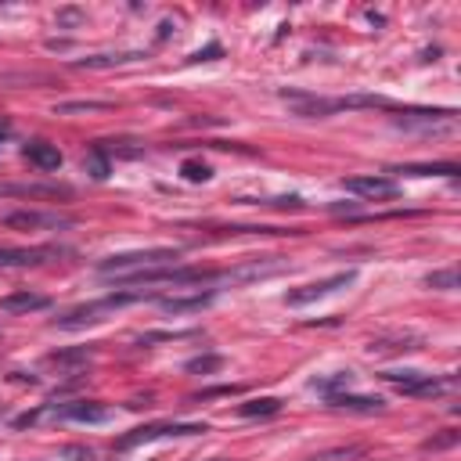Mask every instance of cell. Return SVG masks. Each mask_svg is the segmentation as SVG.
I'll list each match as a JSON object with an SVG mask.
<instances>
[{
  "label": "cell",
  "instance_id": "25",
  "mask_svg": "<svg viewBox=\"0 0 461 461\" xmlns=\"http://www.w3.org/2000/svg\"><path fill=\"white\" fill-rule=\"evenodd\" d=\"M83 22V11H61L58 14V25H79Z\"/></svg>",
  "mask_w": 461,
  "mask_h": 461
},
{
  "label": "cell",
  "instance_id": "14",
  "mask_svg": "<svg viewBox=\"0 0 461 461\" xmlns=\"http://www.w3.org/2000/svg\"><path fill=\"white\" fill-rule=\"evenodd\" d=\"M216 292H194V295H169V299H158V310L166 313H202L205 306H212Z\"/></svg>",
  "mask_w": 461,
  "mask_h": 461
},
{
  "label": "cell",
  "instance_id": "2",
  "mask_svg": "<svg viewBox=\"0 0 461 461\" xmlns=\"http://www.w3.org/2000/svg\"><path fill=\"white\" fill-rule=\"evenodd\" d=\"M140 299H144V292H112V295H104V299H90V303H79V306L65 310V313L54 321V328H61V331H79V328L101 324V321L112 317L115 310L133 306V303H140Z\"/></svg>",
  "mask_w": 461,
  "mask_h": 461
},
{
  "label": "cell",
  "instance_id": "27",
  "mask_svg": "<svg viewBox=\"0 0 461 461\" xmlns=\"http://www.w3.org/2000/svg\"><path fill=\"white\" fill-rule=\"evenodd\" d=\"M212 54H220V47H216V43H212V47H205V50H198V54H194V61H209Z\"/></svg>",
  "mask_w": 461,
  "mask_h": 461
},
{
  "label": "cell",
  "instance_id": "11",
  "mask_svg": "<svg viewBox=\"0 0 461 461\" xmlns=\"http://www.w3.org/2000/svg\"><path fill=\"white\" fill-rule=\"evenodd\" d=\"M0 198H36V202H50V198H72L68 184H0Z\"/></svg>",
  "mask_w": 461,
  "mask_h": 461
},
{
  "label": "cell",
  "instance_id": "4",
  "mask_svg": "<svg viewBox=\"0 0 461 461\" xmlns=\"http://www.w3.org/2000/svg\"><path fill=\"white\" fill-rule=\"evenodd\" d=\"M180 259V249H169V245H158V249H133V252H119V256H108L97 263V274L101 277H126V274H137V270H155V267H173Z\"/></svg>",
  "mask_w": 461,
  "mask_h": 461
},
{
  "label": "cell",
  "instance_id": "9",
  "mask_svg": "<svg viewBox=\"0 0 461 461\" xmlns=\"http://www.w3.org/2000/svg\"><path fill=\"white\" fill-rule=\"evenodd\" d=\"M346 191L367 198V202H385V198H396L400 194V184L393 176H378V173H364V176H346L342 180Z\"/></svg>",
  "mask_w": 461,
  "mask_h": 461
},
{
  "label": "cell",
  "instance_id": "1",
  "mask_svg": "<svg viewBox=\"0 0 461 461\" xmlns=\"http://www.w3.org/2000/svg\"><path fill=\"white\" fill-rule=\"evenodd\" d=\"M281 101L303 115V119H324L335 112H353V108H389L375 94H349V97H317V94H299V90H281Z\"/></svg>",
  "mask_w": 461,
  "mask_h": 461
},
{
  "label": "cell",
  "instance_id": "12",
  "mask_svg": "<svg viewBox=\"0 0 461 461\" xmlns=\"http://www.w3.org/2000/svg\"><path fill=\"white\" fill-rule=\"evenodd\" d=\"M65 256V249L54 245H36V249H0V267H40Z\"/></svg>",
  "mask_w": 461,
  "mask_h": 461
},
{
  "label": "cell",
  "instance_id": "8",
  "mask_svg": "<svg viewBox=\"0 0 461 461\" xmlns=\"http://www.w3.org/2000/svg\"><path fill=\"white\" fill-rule=\"evenodd\" d=\"M357 281V270H342V274H331V277H321V281H310V285H299L285 295V306H306V303H317L324 295H335L339 288L353 285Z\"/></svg>",
  "mask_w": 461,
  "mask_h": 461
},
{
  "label": "cell",
  "instance_id": "19",
  "mask_svg": "<svg viewBox=\"0 0 461 461\" xmlns=\"http://www.w3.org/2000/svg\"><path fill=\"white\" fill-rule=\"evenodd\" d=\"M144 54H94V58H83L76 61L79 68H112V65H122V61H140Z\"/></svg>",
  "mask_w": 461,
  "mask_h": 461
},
{
  "label": "cell",
  "instance_id": "28",
  "mask_svg": "<svg viewBox=\"0 0 461 461\" xmlns=\"http://www.w3.org/2000/svg\"><path fill=\"white\" fill-rule=\"evenodd\" d=\"M4 414H7V411H4V403H0V418H4Z\"/></svg>",
  "mask_w": 461,
  "mask_h": 461
},
{
  "label": "cell",
  "instance_id": "22",
  "mask_svg": "<svg viewBox=\"0 0 461 461\" xmlns=\"http://www.w3.org/2000/svg\"><path fill=\"white\" fill-rule=\"evenodd\" d=\"M180 173H184V180H191V184H202V180H209V176H212V169H209L205 162H184V166H180Z\"/></svg>",
  "mask_w": 461,
  "mask_h": 461
},
{
  "label": "cell",
  "instance_id": "21",
  "mask_svg": "<svg viewBox=\"0 0 461 461\" xmlns=\"http://www.w3.org/2000/svg\"><path fill=\"white\" fill-rule=\"evenodd\" d=\"M245 418H252V414H277L281 411V403L274 400V396H263V400H249V403H241L238 407Z\"/></svg>",
  "mask_w": 461,
  "mask_h": 461
},
{
  "label": "cell",
  "instance_id": "17",
  "mask_svg": "<svg viewBox=\"0 0 461 461\" xmlns=\"http://www.w3.org/2000/svg\"><path fill=\"white\" fill-rule=\"evenodd\" d=\"M328 403L346 407V411H360V414L382 411V400L378 396H360V393H328Z\"/></svg>",
  "mask_w": 461,
  "mask_h": 461
},
{
  "label": "cell",
  "instance_id": "6",
  "mask_svg": "<svg viewBox=\"0 0 461 461\" xmlns=\"http://www.w3.org/2000/svg\"><path fill=\"white\" fill-rule=\"evenodd\" d=\"M202 432H209L205 421H202V425H198V421H155V425L133 429L130 436H119L115 447H119V450H130V447H140V443H151V439H166V436H202Z\"/></svg>",
  "mask_w": 461,
  "mask_h": 461
},
{
  "label": "cell",
  "instance_id": "24",
  "mask_svg": "<svg viewBox=\"0 0 461 461\" xmlns=\"http://www.w3.org/2000/svg\"><path fill=\"white\" fill-rule=\"evenodd\" d=\"M223 360L220 357H194V360H187V371H216Z\"/></svg>",
  "mask_w": 461,
  "mask_h": 461
},
{
  "label": "cell",
  "instance_id": "10",
  "mask_svg": "<svg viewBox=\"0 0 461 461\" xmlns=\"http://www.w3.org/2000/svg\"><path fill=\"white\" fill-rule=\"evenodd\" d=\"M7 227H18V230H65L72 227L76 220L65 216V212H40V209H22V212H7L4 216Z\"/></svg>",
  "mask_w": 461,
  "mask_h": 461
},
{
  "label": "cell",
  "instance_id": "15",
  "mask_svg": "<svg viewBox=\"0 0 461 461\" xmlns=\"http://www.w3.org/2000/svg\"><path fill=\"white\" fill-rule=\"evenodd\" d=\"M47 306H50V299L40 295V292H29V288L11 292V295L0 299V310H7V313H32V310H47Z\"/></svg>",
  "mask_w": 461,
  "mask_h": 461
},
{
  "label": "cell",
  "instance_id": "7",
  "mask_svg": "<svg viewBox=\"0 0 461 461\" xmlns=\"http://www.w3.org/2000/svg\"><path fill=\"white\" fill-rule=\"evenodd\" d=\"M396 126L425 130V133H447L457 126V112H450V108H407L396 115Z\"/></svg>",
  "mask_w": 461,
  "mask_h": 461
},
{
  "label": "cell",
  "instance_id": "5",
  "mask_svg": "<svg viewBox=\"0 0 461 461\" xmlns=\"http://www.w3.org/2000/svg\"><path fill=\"white\" fill-rule=\"evenodd\" d=\"M382 382H389L403 396H443L457 385L454 375H425V371H382Z\"/></svg>",
  "mask_w": 461,
  "mask_h": 461
},
{
  "label": "cell",
  "instance_id": "26",
  "mask_svg": "<svg viewBox=\"0 0 461 461\" xmlns=\"http://www.w3.org/2000/svg\"><path fill=\"white\" fill-rule=\"evenodd\" d=\"M454 439H457V432H447V436H439V439H429L425 447H450Z\"/></svg>",
  "mask_w": 461,
  "mask_h": 461
},
{
  "label": "cell",
  "instance_id": "13",
  "mask_svg": "<svg viewBox=\"0 0 461 461\" xmlns=\"http://www.w3.org/2000/svg\"><path fill=\"white\" fill-rule=\"evenodd\" d=\"M277 270H285V263H281L277 256H270L267 263L259 259V263H245V267H234V270H220V281H227V285H245V281L270 277V274H277Z\"/></svg>",
  "mask_w": 461,
  "mask_h": 461
},
{
  "label": "cell",
  "instance_id": "18",
  "mask_svg": "<svg viewBox=\"0 0 461 461\" xmlns=\"http://www.w3.org/2000/svg\"><path fill=\"white\" fill-rule=\"evenodd\" d=\"M389 173H411V176H457L454 162H436V166H393Z\"/></svg>",
  "mask_w": 461,
  "mask_h": 461
},
{
  "label": "cell",
  "instance_id": "16",
  "mask_svg": "<svg viewBox=\"0 0 461 461\" xmlns=\"http://www.w3.org/2000/svg\"><path fill=\"white\" fill-rule=\"evenodd\" d=\"M36 169H58L61 166V151L54 148V144H47V140H32V144H25V151H22Z\"/></svg>",
  "mask_w": 461,
  "mask_h": 461
},
{
  "label": "cell",
  "instance_id": "20",
  "mask_svg": "<svg viewBox=\"0 0 461 461\" xmlns=\"http://www.w3.org/2000/svg\"><path fill=\"white\" fill-rule=\"evenodd\" d=\"M425 285H429V288H439V292H454V288H457V270H454V267L432 270V274L425 277Z\"/></svg>",
  "mask_w": 461,
  "mask_h": 461
},
{
  "label": "cell",
  "instance_id": "23",
  "mask_svg": "<svg viewBox=\"0 0 461 461\" xmlns=\"http://www.w3.org/2000/svg\"><path fill=\"white\" fill-rule=\"evenodd\" d=\"M101 108H108V101H65V104H58L61 115H68V112H101Z\"/></svg>",
  "mask_w": 461,
  "mask_h": 461
},
{
  "label": "cell",
  "instance_id": "3",
  "mask_svg": "<svg viewBox=\"0 0 461 461\" xmlns=\"http://www.w3.org/2000/svg\"><path fill=\"white\" fill-rule=\"evenodd\" d=\"M112 411L97 400H72V403H43L40 411H25L18 418H11L14 429H25V425H36V421H108Z\"/></svg>",
  "mask_w": 461,
  "mask_h": 461
}]
</instances>
